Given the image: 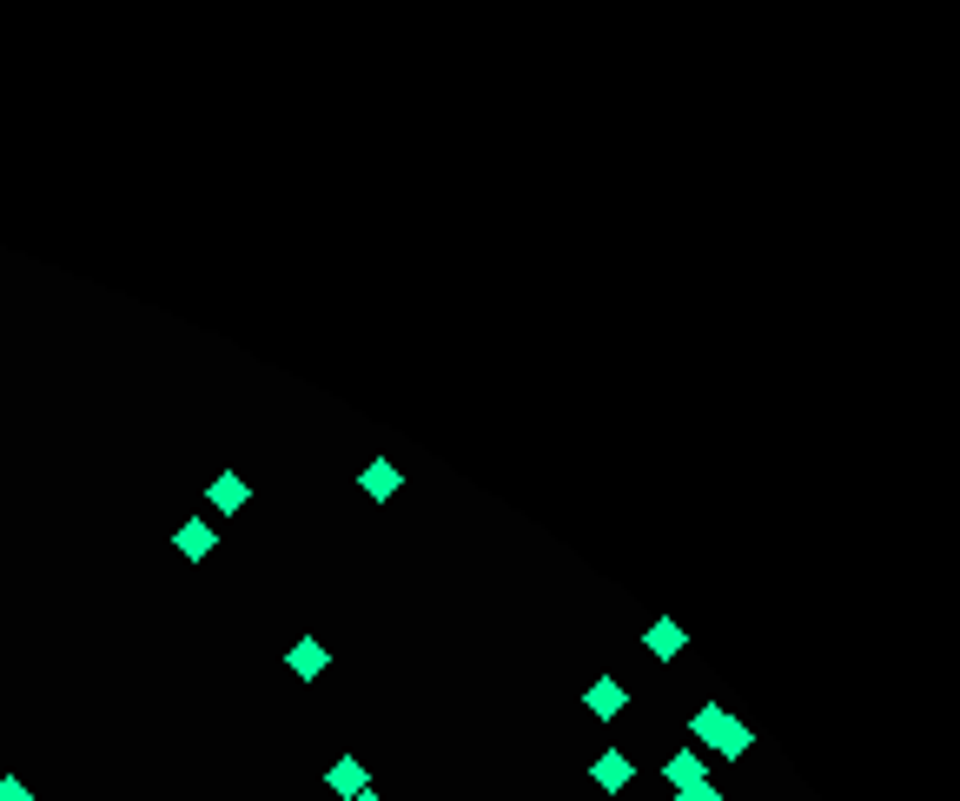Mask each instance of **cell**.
Segmentation results:
<instances>
[{"label": "cell", "mask_w": 960, "mask_h": 801, "mask_svg": "<svg viewBox=\"0 0 960 801\" xmlns=\"http://www.w3.org/2000/svg\"><path fill=\"white\" fill-rule=\"evenodd\" d=\"M689 736H696L703 749H716V756H729V762L756 749V729H749V723H742L736 709H722V703H703V709L689 716Z\"/></svg>", "instance_id": "cell-1"}, {"label": "cell", "mask_w": 960, "mask_h": 801, "mask_svg": "<svg viewBox=\"0 0 960 801\" xmlns=\"http://www.w3.org/2000/svg\"><path fill=\"white\" fill-rule=\"evenodd\" d=\"M358 491H365L371 504H391V497L404 491V471H398V457H365V471H358Z\"/></svg>", "instance_id": "cell-2"}, {"label": "cell", "mask_w": 960, "mask_h": 801, "mask_svg": "<svg viewBox=\"0 0 960 801\" xmlns=\"http://www.w3.org/2000/svg\"><path fill=\"white\" fill-rule=\"evenodd\" d=\"M172 550H179V557H186V563H205V557H212V550H219V530H212V524H205V517H186V524H179V530H172Z\"/></svg>", "instance_id": "cell-3"}, {"label": "cell", "mask_w": 960, "mask_h": 801, "mask_svg": "<svg viewBox=\"0 0 960 801\" xmlns=\"http://www.w3.org/2000/svg\"><path fill=\"white\" fill-rule=\"evenodd\" d=\"M285 670H292V676H298V683H318V676H325V670H331V650H325V643H318V636H298V643H292V650H285Z\"/></svg>", "instance_id": "cell-4"}, {"label": "cell", "mask_w": 960, "mask_h": 801, "mask_svg": "<svg viewBox=\"0 0 960 801\" xmlns=\"http://www.w3.org/2000/svg\"><path fill=\"white\" fill-rule=\"evenodd\" d=\"M623 703H630V696H623V683H616V676H597V683L583 689V709H590L597 723H616V716H623Z\"/></svg>", "instance_id": "cell-5"}, {"label": "cell", "mask_w": 960, "mask_h": 801, "mask_svg": "<svg viewBox=\"0 0 960 801\" xmlns=\"http://www.w3.org/2000/svg\"><path fill=\"white\" fill-rule=\"evenodd\" d=\"M630 776H636V769H630V756H623V749H603V756H597V769H590V782H597L603 795H623V789H630Z\"/></svg>", "instance_id": "cell-6"}, {"label": "cell", "mask_w": 960, "mask_h": 801, "mask_svg": "<svg viewBox=\"0 0 960 801\" xmlns=\"http://www.w3.org/2000/svg\"><path fill=\"white\" fill-rule=\"evenodd\" d=\"M325 782H331V795H345V801H351V795H365V789H371V776H365V762H358V756H338Z\"/></svg>", "instance_id": "cell-7"}, {"label": "cell", "mask_w": 960, "mask_h": 801, "mask_svg": "<svg viewBox=\"0 0 960 801\" xmlns=\"http://www.w3.org/2000/svg\"><path fill=\"white\" fill-rule=\"evenodd\" d=\"M245 497H252V491H245V477H239V471H219V477H212V510H219V517L245 510Z\"/></svg>", "instance_id": "cell-8"}, {"label": "cell", "mask_w": 960, "mask_h": 801, "mask_svg": "<svg viewBox=\"0 0 960 801\" xmlns=\"http://www.w3.org/2000/svg\"><path fill=\"white\" fill-rule=\"evenodd\" d=\"M643 650H650L656 663H676V656H683V630H676V623H650V630H643Z\"/></svg>", "instance_id": "cell-9"}, {"label": "cell", "mask_w": 960, "mask_h": 801, "mask_svg": "<svg viewBox=\"0 0 960 801\" xmlns=\"http://www.w3.org/2000/svg\"><path fill=\"white\" fill-rule=\"evenodd\" d=\"M696 776H709V769H703V756H696V749H676V756H669V762H663V782H669V789H683V782H696Z\"/></svg>", "instance_id": "cell-10"}, {"label": "cell", "mask_w": 960, "mask_h": 801, "mask_svg": "<svg viewBox=\"0 0 960 801\" xmlns=\"http://www.w3.org/2000/svg\"><path fill=\"white\" fill-rule=\"evenodd\" d=\"M676 801H722V789L709 782V776H696V782H683V789H669Z\"/></svg>", "instance_id": "cell-11"}, {"label": "cell", "mask_w": 960, "mask_h": 801, "mask_svg": "<svg viewBox=\"0 0 960 801\" xmlns=\"http://www.w3.org/2000/svg\"><path fill=\"white\" fill-rule=\"evenodd\" d=\"M0 801H33V789L20 776H0Z\"/></svg>", "instance_id": "cell-12"}, {"label": "cell", "mask_w": 960, "mask_h": 801, "mask_svg": "<svg viewBox=\"0 0 960 801\" xmlns=\"http://www.w3.org/2000/svg\"><path fill=\"white\" fill-rule=\"evenodd\" d=\"M351 801H384V795H378V789H365V795H351Z\"/></svg>", "instance_id": "cell-13"}]
</instances>
